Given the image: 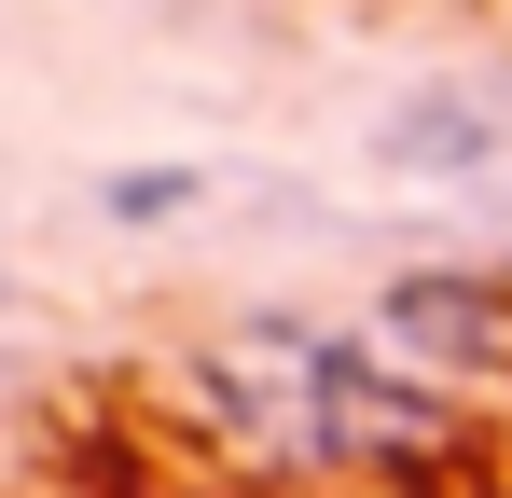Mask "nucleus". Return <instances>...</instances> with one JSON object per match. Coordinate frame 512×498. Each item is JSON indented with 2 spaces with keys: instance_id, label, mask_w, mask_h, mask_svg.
I'll use <instances>...</instances> for the list:
<instances>
[{
  "instance_id": "f257e3e1",
  "label": "nucleus",
  "mask_w": 512,
  "mask_h": 498,
  "mask_svg": "<svg viewBox=\"0 0 512 498\" xmlns=\"http://www.w3.org/2000/svg\"><path fill=\"white\" fill-rule=\"evenodd\" d=\"M167 402L263 485H388L457 457L485 415L374 305H236L167 360Z\"/></svg>"
},
{
  "instance_id": "f03ea898",
  "label": "nucleus",
  "mask_w": 512,
  "mask_h": 498,
  "mask_svg": "<svg viewBox=\"0 0 512 498\" xmlns=\"http://www.w3.org/2000/svg\"><path fill=\"white\" fill-rule=\"evenodd\" d=\"M374 166L388 180H485V166H512V83H485V70L402 83L388 125H374Z\"/></svg>"
},
{
  "instance_id": "7ed1b4c3",
  "label": "nucleus",
  "mask_w": 512,
  "mask_h": 498,
  "mask_svg": "<svg viewBox=\"0 0 512 498\" xmlns=\"http://www.w3.org/2000/svg\"><path fill=\"white\" fill-rule=\"evenodd\" d=\"M208 194H222L208 166H111V180H97V222H111V236H167V222H194Z\"/></svg>"
}]
</instances>
